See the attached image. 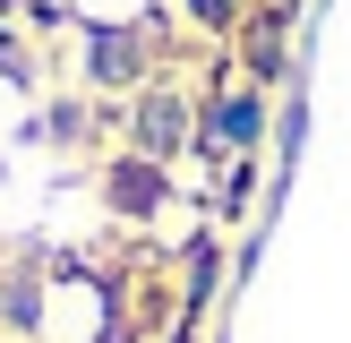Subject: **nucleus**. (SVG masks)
<instances>
[{"instance_id": "1", "label": "nucleus", "mask_w": 351, "mask_h": 343, "mask_svg": "<svg viewBox=\"0 0 351 343\" xmlns=\"http://www.w3.org/2000/svg\"><path fill=\"white\" fill-rule=\"evenodd\" d=\"M154 198H163V172H154V163H120L112 172V206H120V215H146Z\"/></svg>"}, {"instance_id": "3", "label": "nucleus", "mask_w": 351, "mask_h": 343, "mask_svg": "<svg viewBox=\"0 0 351 343\" xmlns=\"http://www.w3.org/2000/svg\"><path fill=\"white\" fill-rule=\"evenodd\" d=\"M129 69H137V43H129V34H95V78L103 86H129Z\"/></svg>"}, {"instance_id": "4", "label": "nucleus", "mask_w": 351, "mask_h": 343, "mask_svg": "<svg viewBox=\"0 0 351 343\" xmlns=\"http://www.w3.org/2000/svg\"><path fill=\"white\" fill-rule=\"evenodd\" d=\"M215 137H223V146H249V137H257V95L223 103V112H215Z\"/></svg>"}, {"instance_id": "2", "label": "nucleus", "mask_w": 351, "mask_h": 343, "mask_svg": "<svg viewBox=\"0 0 351 343\" xmlns=\"http://www.w3.org/2000/svg\"><path fill=\"white\" fill-rule=\"evenodd\" d=\"M180 129H189V112H180L171 95H154L146 112H137V137H146V154H171V146H180Z\"/></svg>"}, {"instance_id": "5", "label": "nucleus", "mask_w": 351, "mask_h": 343, "mask_svg": "<svg viewBox=\"0 0 351 343\" xmlns=\"http://www.w3.org/2000/svg\"><path fill=\"white\" fill-rule=\"evenodd\" d=\"M189 9H197L206 26H232V0H189Z\"/></svg>"}]
</instances>
